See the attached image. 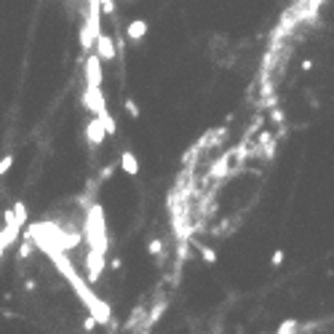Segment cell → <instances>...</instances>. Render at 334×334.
Here are the masks:
<instances>
[{
	"mask_svg": "<svg viewBox=\"0 0 334 334\" xmlns=\"http://www.w3.org/2000/svg\"><path fill=\"white\" fill-rule=\"evenodd\" d=\"M96 54H99V56H102L104 62H112L115 56H118V51H115L112 38L107 35V32H99V38H96Z\"/></svg>",
	"mask_w": 334,
	"mask_h": 334,
	"instance_id": "obj_7",
	"label": "cell"
},
{
	"mask_svg": "<svg viewBox=\"0 0 334 334\" xmlns=\"http://www.w3.org/2000/svg\"><path fill=\"white\" fill-rule=\"evenodd\" d=\"M120 168L128 176H136L139 174V160H136V155L131 152V150H123V155H120Z\"/></svg>",
	"mask_w": 334,
	"mask_h": 334,
	"instance_id": "obj_8",
	"label": "cell"
},
{
	"mask_svg": "<svg viewBox=\"0 0 334 334\" xmlns=\"http://www.w3.org/2000/svg\"><path fill=\"white\" fill-rule=\"evenodd\" d=\"M99 3H102V11L107 16H115V0H99Z\"/></svg>",
	"mask_w": 334,
	"mask_h": 334,
	"instance_id": "obj_16",
	"label": "cell"
},
{
	"mask_svg": "<svg viewBox=\"0 0 334 334\" xmlns=\"http://www.w3.org/2000/svg\"><path fill=\"white\" fill-rule=\"evenodd\" d=\"M240 150L236 147V150H228L222 155V158H216L214 163H212V168H208V180H220V176H224V174H230V163H232V155H238Z\"/></svg>",
	"mask_w": 334,
	"mask_h": 334,
	"instance_id": "obj_6",
	"label": "cell"
},
{
	"mask_svg": "<svg viewBox=\"0 0 334 334\" xmlns=\"http://www.w3.org/2000/svg\"><path fill=\"white\" fill-rule=\"evenodd\" d=\"M104 136H110L107 134V126H104V120L99 118V115H94L88 123H86V139H88V144H94V147H99L104 142Z\"/></svg>",
	"mask_w": 334,
	"mask_h": 334,
	"instance_id": "obj_3",
	"label": "cell"
},
{
	"mask_svg": "<svg viewBox=\"0 0 334 334\" xmlns=\"http://www.w3.org/2000/svg\"><path fill=\"white\" fill-rule=\"evenodd\" d=\"M11 166H14V155H6V158H0V176L8 174Z\"/></svg>",
	"mask_w": 334,
	"mask_h": 334,
	"instance_id": "obj_15",
	"label": "cell"
},
{
	"mask_svg": "<svg viewBox=\"0 0 334 334\" xmlns=\"http://www.w3.org/2000/svg\"><path fill=\"white\" fill-rule=\"evenodd\" d=\"M83 236H86L88 248H96V252L107 254V222H104V208L94 204L86 214V224H83Z\"/></svg>",
	"mask_w": 334,
	"mask_h": 334,
	"instance_id": "obj_1",
	"label": "cell"
},
{
	"mask_svg": "<svg viewBox=\"0 0 334 334\" xmlns=\"http://www.w3.org/2000/svg\"><path fill=\"white\" fill-rule=\"evenodd\" d=\"M270 262H273V268H278V265L284 262V252H276V254H273V260H270Z\"/></svg>",
	"mask_w": 334,
	"mask_h": 334,
	"instance_id": "obj_19",
	"label": "cell"
},
{
	"mask_svg": "<svg viewBox=\"0 0 334 334\" xmlns=\"http://www.w3.org/2000/svg\"><path fill=\"white\" fill-rule=\"evenodd\" d=\"M190 244H196V248L200 252V257H204V262H208V265H214V262H216V252H214L212 246H204V244H198L196 238H190Z\"/></svg>",
	"mask_w": 334,
	"mask_h": 334,
	"instance_id": "obj_10",
	"label": "cell"
},
{
	"mask_svg": "<svg viewBox=\"0 0 334 334\" xmlns=\"http://www.w3.org/2000/svg\"><path fill=\"white\" fill-rule=\"evenodd\" d=\"M83 107L91 110L94 115H104L107 112V102H104L102 86H88L86 91H83Z\"/></svg>",
	"mask_w": 334,
	"mask_h": 334,
	"instance_id": "obj_2",
	"label": "cell"
},
{
	"mask_svg": "<svg viewBox=\"0 0 334 334\" xmlns=\"http://www.w3.org/2000/svg\"><path fill=\"white\" fill-rule=\"evenodd\" d=\"M297 329H300V324L294 321V318H289V321H284L281 326H278L276 334H297Z\"/></svg>",
	"mask_w": 334,
	"mask_h": 334,
	"instance_id": "obj_11",
	"label": "cell"
},
{
	"mask_svg": "<svg viewBox=\"0 0 334 334\" xmlns=\"http://www.w3.org/2000/svg\"><path fill=\"white\" fill-rule=\"evenodd\" d=\"M126 35L131 38V40H142V38L147 35V22H144V19H134V22H128Z\"/></svg>",
	"mask_w": 334,
	"mask_h": 334,
	"instance_id": "obj_9",
	"label": "cell"
},
{
	"mask_svg": "<svg viewBox=\"0 0 334 334\" xmlns=\"http://www.w3.org/2000/svg\"><path fill=\"white\" fill-rule=\"evenodd\" d=\"M112 172H115V166H107V168H102V174H99V182H107L112 176Z\"/></svg>",
	"mask_w": 334,
	"mask_h": 334,
	"instance_id": "obj_17",
	"label": "cell"
},
{
	"mask_svg": "<svg viewBox=\"0 0 334 334\" xmlns=\"http://www.w3.org/2000/svg\"><path fill=\"white\" fill-rule=\"evenodd\" d=\"M104 257H107V254L96 252V248H88V254H86V270H88V281L91 284H94L96 278L104 273Z\"/></svg>",
	"mask_w": 334,
	"mask_h": 334,
	"instance_id": "obj_4",
	"label": "cell"
},
{
	"mask_svg": "<svg viewBox=\"0 0 334 334\" xmlns=\"http://www.w3.org/2000/svg\"><path fill=\"white\" fill-rule=\"evenodd\" d=\"M270 120L281 126V123H284V112H281V110H273V112H270Z\"/></svg>",
	"mask_w": 334,
	"mask_h": 334,
	"instance_id": "obj_18",
	"label": "cell"
},
{
	"mask_svg": "<svg viewBox=\"0 0 334 334\" xmlns=\"http://www.w3.org/2000/svg\"><path fill=\"white\" fill-rule=\"evenodd\" d=\"M126 107H128V112H131V115H134V118H136V115H139V110H136V104H134V102H131V99H128V102H126Z\"/></svg>",
	"mask_w": 334,
	"mask_h": 334,
	"instance_id": "obj_20",
	"label": "cell"
},
{
	"mask_svg": "<svg viewBox=\"0 0 334 334\" xmlns=\"http://www.w3.org/2000/svg\"><path fill=\"white\" fill-rule=\"evenodd\" d=\"M14 214H16V222L24 228V222H27V206L24 204H16V206H14Z\"/></svg>",
	"mask_w": 334,
	"mask_h": 334,
	"instance_id": "obj_13",
	"label": "cell"
},
{
	"mask_svg": "<svg viewBox=\"0 0 334 334\" xmlns=\"http://www.w3.org/2000/svg\"><path fill=\"white\" fill-rule=\"evenodd\" d=\"M102 56L99 54H91L86 59V83L88 86H102Z\"/></svg>",
	"mask_w": 334,
	"mask_h": 334,
	"instance_id": "obj_5",
	"label": "cell"
},
{
	"mask_svg": "<svg viewBox=\"0 0 334 334\" xmlns=\"http://www.w3.org/2000/svg\"><path fill=\"white\" fill-rule=\"evenodd\" d=\"M99 118H102L104 120V126H107V134H115V131H118V126H115V118H112V115H110V110H107L104 115H99Z\"/></svg>",
	"mask_w": 334,
	"mask_h": 334,
	"instance_id": "obj_12",
	"label": "cell"
},
{
	"mask_svg": "<svg viewBox=\"0 0 334 334\" xmlns=\"http://www.w3.org/2000/svg\"><path fill=\"white\" fill-rule=\"evenodd\" d=\"M147 252H150L152 257H158V254L163 252V240H160V238H152L150 244H147Z\"/></svg>",
	"mask_w": 334,
	"mask_h": 334,
	"instance_id": "obj_14",
	"label": "cell"
}]
</instances>
